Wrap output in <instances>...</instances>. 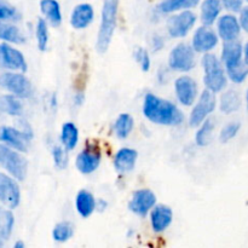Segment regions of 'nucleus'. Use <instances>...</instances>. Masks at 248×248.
Here are the masks:
<instances>
[{"label": "nucleus", "mask_w": 248, "mask_h": 248, "mask_svg": "<svg viewBox=\"0 0 248 248\" xmlns=\"http://www.w3.org/2000/svg\"><path fill=\"white\" fill-rule=\"evenodd\" d=\"M93 9L90 4H79L70 16V24L75 29H84L93 21Z\"/></svg>", "instance_id": "18"}, {"label": "nucleus", "mask_w": 248, "mask_h": 248, "mask_svg": "<svg viewBox=\"0 0 248 248\" xmlns=\"http://www.w3.org/2000/svg\"><path fill=\"white\" fill-rule=\"evenodd\" d=\"M2 1V0H0V2H1Z\"/></svg>", "instance_id": "47"}, {"label": "nucleus", "mask_w": 248, "mask_h": 248, "mask_svg": "<svg viewBox=\"0 0 248 248\" xmlns=\"http://www.w3.org/2000/svg\"><path fill=\"white\" fill-rule=\"evenodd\" d=\"M0 68L27 72V62L18 50L7 44H0Z\"/></svg>", "instance_id": "12"}, {"label": "nucleus", "mask_w": 248, "mask_h": 248, "mask_svg": "<svg viewBox=\"0 0 248 248\" xmlns=\"http://www.w3.org/2000/svg\"><path fill=\"white\" fill-rule=\"evenodd\" d=\"M18 14L15 7L10 6V5L0 4V21H5V19H16Z\"/></svg>", "instance_id": "38"}, {"label": "nucleus", "mask_w": 248, "mask_h": 248, "mask_svg": "<svg viewBox=\"0 0 248 248\" xmlns=\"http://www.w3.org/2000/svg\"><path fill=\"white\" fill-rule=\"evenodd\" d=\"M74 234V228L69 222H62L58 223L55 228H53L52 236L56 241L58 242H65L70 239Z\"/></svg>", "instance_id": "32"}, {"label": "nucleus", "mask_w": 248, "mask_h": 248, "mask_svg": "<svg viewBox=\"0 0 248 248\" xmlns=\"http://www.w3.org/2000/svg\"><path fill=\"white\" fill-rule=\"evenodd\" d=\"M133 128V118L130 114H121L119 115V118L116 119L115 125H114V131H115V135L119 138L124 140V138L127 137L131 133Z\"/></svg>", "instance_id": "30"}, {"label": "nucleus", "mask_w": 248, "mask_h": 248, "mask_svg": "<svg viewBox=\"0 0 248 248\" xmlns=\"http://www.w3.org/2000/svg\"><path fill=\"white\" fill-rule=\"evenodd\" d=\"M218 44V36L208 26H202L195 31L193 38V50L196 52H208Z\"/></svg>", "instance_id": "14"}, {"label": "nucleus", "mask_w": 248, "mask_h": 248, "mask_svg": "<svg viewBox=\"0 0 248 248\" xmlns=\"http://www.w3.org/2000/svg\"><path fill=\"white\" fill-rule=\"evenodd\" d=\"M0 110L12 116H18L23 113V106L18 97L15 94H5L0 97Z\"/></svg>", "instance_id": "25"}, {"label": "nucleus", "mask_w": 248, "mask_h": 248, "mask_svg": "<svg viewBox=\"0 0 248 248\" xmlns=\"http://www.w3.org/2000/svg\"><path fill=\"white\" fill-rule=\"evenodd\" d=\"M169 64L176 72H189L193 69L195 65L193 47L186 44H178L170 53Z\"/></svg>", "instance_id": "5"}, {"label": "nucleus", "mask_w": 248, "mask_h": 248, "mask_svg": "<svg viewBox=\"0 0 248 248\" xmlns=\"http://www.w3.org/2000/svg\"><path fill=\"white\" fill-rule=\"evenodd\" d=\"M36 41H38L39 50L45 51L48 43V29L46 21L43 18H39L36 24Z\"/></svg>", "instance_id": "34"}, {"label": "nucleus", "mask_w": 248, "mask_h": 248, "mask_svg": "<svg viewBox=\"0 0 248 248\" xmlns=\"http://www.w3.org/2000/svg\"><path fill=\"white\" fill-rule=\"evenodd\" d=\"M213 128H215L213 120H211V119L206 120L200 127V130L198 131V133H196V144L200 145V147H205V145L210 144L211 138H212Z\"/></svg>", "instance_id": "31"}, {"label": "nucleus", "mask_w": 248, "mask_h": 248, "mask_svg": "<svg viewBox=\"0 0 248 248\" xmlns=\"http://www.w3.org/2000/svg\"><path fill=\"white\" fill-rule=\"evenodd\" d=\"M247 1H248V0H247Z\"/></svg>", "instance_id": "48"}, {"label": "nucleus", "mask_w": 248, "mask_h": 248, "mask_svg": "<svg viewBox=\"0 0 248 248\" xmlns=\"http://www.w3.org/2000/svg\"><path fill=\"white\" fill-rule=\"evenodd\" d=\"M152 219V227L155 232H162L171 225L173 219V213L169 206L159 205L154 207L150 215Z\"/></svg>", "instance_id": "16"}, {"label": "nucleus", "mask_w": 248, "mask_h": 248, "mask_svg": "<svg viewBox=\"0 0 248 248\" xmlns=\"http://www.w3.org/2000/svg\"><path fill=\"white\" fill-rule=\"evenodd\" d=\"M222 61L225 68L234 67L242 62V45L240 41L235 40L225 41L222 51Z\"/></svg>", "instance_id": "20"}, {"label": "nucleus", "mask_w": 248, "mask_h": 248, "mask_svg": "<svg viewBox=\"0 0 248 248\" xmlns=\"http://www.w3.org/2000/svg\"><path fill=\"white\" fill-rule=\"evenodd\" d=\"M0 167L9 172L17 181H24L28 171L27 160L19 153L14 152L4 144H0Z\"/></svg>", "instance_id": "4"}, {"label": "nucleus", "mask_w": 248, "mask_h": 248, "mask_svg": "<svg viewBox=\"0 0 248 248\" xmlns=\"http://www.w3.org/2000/svg\"><path fill=\"white\" fill-rule=\"evenodd\" d=\"M52 156H53V161H55L56 167H58L60 170H63L67 167L68 156H67V153L64 152L63 148L57 147V145H56V147L52 149Z\"/></svg>", "instance_id": "36"}, {"label": "nucleus", "mask_w": 248, "mask_h": 248, "mask_svg": "<svg viewBox=\"0 0 248 248\" xmlns=\"http://www.w3.org/2000/svg\"><path fill=\"white\" fill-rule=\"evenodd\" d=\"M101 164V152L97 147L87 145L77 157V167L82 174H90Z\"/></svg>", "instance_id": "13"}, {"label": "nucleus", "mask_w": 248, "mask_h": 248, "mask_svg": "<svg viewBox=\"0 0 248 248\" xmlns=\"http://www.w3.org/2000/svg\"><path fill=\"white\" fill-rule=\"evenodd\" d=\"M106 207H107V202L106 201H103V200H98V201H96V208L98 211H104L106 210Z\"/></svg>", "instance_id": "42"}, {"label": "nucleus", "mask_w": 248, "mask_h": 248, "mask_svg": "<svg viewBox=\"0 0 248 248\" xmlns=\"http://www.w3.org/2000/svg\"><path fill=\"white\" fill-rule=\"evenodd\" d=\"M14 215L9 210L0 207V247H2L5 240L10 237L14 228Z\"/></svg>", "instance_id": "28"}, {"label": "nucleus", "mask_w": 248, "mask_h": 248, "mask_svg": "<svg viewBox=\"0 0 248 248\" xmlns=\"http://www.w3.org/2000/svg\"><path fill=\"white\" fill-rule=\"evenodd\" d=\"M227 74L229 75L230 80L236 84L244 81L248 75V64L245 62L239 63V64L234 65V67L227 68Z\"/></svg>", "instance_id": "33"}, {"label": "nucleus", "mask_w": 248, "mask_h": 248, "mask_svg": "<svg viewBox=\"0 0 248 248\" xmlns=\"http://www.w3.org/2000/svg\"><path fill=\"white\" fill-rule=\"evenodd\" d=\"M176 93L177 98L183 106H191L198 94V85L195 80L189 77H181L176 80Z\"/></svg>", "instance_id": "15"}, {"label": "nucleus", "mask_w": 248, "mask_h": 248, "mask_svg": "<svg viewBox=\"0 0 248 248\" xmlns=\"http://www.w3.org/2000/svg\"><path fill=\"white\" fill-rule=\"evenodd\" d=\"M82 99H84V97H82V94L80 93V94H78V97L75 98V102H77V104H81Z\"/></svg>", "instance_id": "44"}, {"label": "nucleus", "mask_w": 248, "mask_h": 248, "mask_svg": "<svg viewBox=\"0 0 248 248\" xmlns=\"http://www.w3.org/2000/svg\"><path fill=\"white\" fill-rule=\"evenodd\" d=\"M153 44H154V45H153V47H154L155 51L160 50V48H161L162 46H164V41H162L161 39L159 38V36H155L154 40H153Z\"/></svg>", "instance_id": "41"}, {"label": "nucleus", "mask_w": 248, "mask_h": 248, "mask_svg": "<svg viewBox=\"0 0 248 248\" xmlns=\"http://www.w3.org/2000/svg\"><path fill=\"white\" fill-rule=\"evenodd\" d=\"M24 247V244L22 241H18L15 244V248H23Z\"/></svg>", "instance_id": "45"}, {"label": "nucleus", "mask_w": 248, "mask_h": 248, "mask_svg": "<svg viewBox=\"0 0 248 248\" xmlns=\"http://www.w3.org/2000/svg\"><path fill=\"white\" fill-rule=\"evenodd\" d=\"M216 108V96L215 92L210 91V90H205V91L201 93L200 99L196 103V106L194 107L193 111L190 114V119H189V123H190L191 127H196V126H200L201 123L205 121V119L215 110Z\"/></svg>", "instance_id": "7"}, {"label": "nucleus", "mask_w": 248, "mask_h": 248, "mask_svg": "<svg viewBox=\"0 0 248 248\" xmlns=\"http://www.w3.org/2000/svg\"><path fill=\"white\" fill-rule=\"evenodd\" d=\"M0 40L12 44H24L26 38L17 27L0 21Z\"/></svg>", "instance_id": "24"}, {"label": "nucleus", "mask_w": 248, "mask_h": 248, "mask_svg": "<svg viewBox=\"0 0 248 248\" xmlns=\"http://www.w3.org/2000/svg\"><path fill=\"white\" fill-rule=\"evenodd\" d=\"M119 0H103L102 7V19L99 26L98 36H97L96 48L98 53H104L108 50L113 39L114 31L116 27L118 17Z\"/></svg>", "instance_id": "2"}, {"label": "nucleus", "mask_w": 248, "mask_h": 248, "mask_svg": "<svg viewBox=\"0 0 248 248\" xmlns=\"http://www.w3.org/2000/svg\"><path fill=\"white\" fill-rule=\"evenodd\" d=\"M40 9L44 16L48 19L53 27H60L62 23V14L61 7L56 0H41Z\"/></svg>", "instance_id": "23"}, {"label": "nucleus", "mask_w": 248, "mask_h": 248, "mask_svg": "<svg viewBox=\"0 0 248 248\" xmlns=\"http://www.w3.org/2000/svg\"><path fill=\"white\" fill-rule=\"evenodd\" d=\"M0 87L7 90L18 98H27L31 94V84L23 74L5 73L0 77Z\"/></svg>", "instance_id": "6"}, {"label": "nucleus", "mask_w": 248, "mask_h": 248, "mask_svg": "<svg viewBox=\"0 0 248 248\" xmlns=\"http://www.w3.org/2000/svg\"><path fill=\"white\" fill-rule=\"evenodd\" d=\"M137 152L130 148H123L116 153L114 157V166L119 173H127L135 169L137 161Z\"/></svg>", "instance_id": "19"}, {"label": "nucleus", "mask_w": 248, "mask_h": 248, "mask_svg": "<svg viewBox=\"0 0 248 248\" xmlns=\"http://www.w3.org/2000/svg\"><path fill=\"white\" fill-rule=\"evenodd\" d=\"M202 67L205 69V81L207 90L212 92H220L227 86V77L219 60L212 53H206L202 57Z\"/></svg>", "instance_id": "3"}, {"label": "nucleus", "mask_w": 248, "mask_h": 248, "mask_svg": "<svg viewBox=\"0 0 248 248\" xmlns=\"http://www.w3.org/2000/svg\"><path fill=\"white\" fill-rule=\"evenodd\" d=\"M75 206L82 218H89L96 210V200L87 190H80L75 199Z\"/></svg>", "instance_id": "22"}, {"label": "nucleus", "mask_w": 248, "mask_h": 248, "mask_svg": "<svg viewBox=\"0 0 248 248\" xmlns=\"http://www.w3.org/2000/svg\"><path fill=\"white\" fill-rule=\"evenodd\" d=\"M21 193L16 182L0 172V202L9 208H16L19 205Z\"/></svg>", "instance_id": "10"}, {"label": "nucleus", "mask_w": 248, "mask_h": 248, "mask_svg": "<svg viewBox=\"0 0 248 248\" xmlns=\"http://www.w3.org/2000/svg\"><path fill=\"white\" fill-rule=\"evenodd\" d=\"M240 31H241V26L235 16L225 15L220 17L218 21V33L224 41L235 40L239 36Z\"/></svg>", "instance_id": "17"}, {"label": "nucleus", "mask_w": 248, "mask_h": 248, "mask_svg": "<svg viewBox=\"0 0 248 248\" xmlns=\"http://www.w3.org/2000/svg\"><path fill=\"white\" fill-rule=\"evenodd\" d=\"M143 114L152 123L157 125L178 126L183 123V114L171 102L148 93L143 103Z\"/></svg>", "instance_id": "1"}, {"label": "nucleus", "mask_w": 248, "mask_h": 248, "mask_svg": "<svg viewBox=\"0 0 248 248\" xmlns=\"http://www.w3.org/2000/svg\"><path fill=\"white\" fill-rule=\"evenodd\" d=\"M240 26L245 31H248V7L241 9V16H240Z\"/></svg>", "instance_id": "40"}, {"label": "nucleus", "mask_w": 248, "mask_h": 248, "mask_svg": "<svg viewBox=\"0 0 248 248\" xmlns=\"http://www.w3.org/2000/svg\"><path fill=\"white\" fill-rule=\"evenodd\" d=\"M240 106H241V98L236 91L230 90V91H227L222 94L219 108L224 114L234 113L240 108Z\"/></svg>", "instance_id": "26"}, {"label": "nucleus", "mask_w": 248, "mask_h": 248, "mask_svg": "<svg viewBox=\"0 0 248 248\" xmlns=\"http://www.w3.org/2000/svg\"><path fill=\"white\" fill-rule=\"evenodd\" d=\"M247 107H248V91H247Z\"/></svg>", "instance_id": "46"}, {"label": "nucleus", "mask_w": 248, "mask_h": 248, "mask_svg": "<svg viewBox=\"0 0 248 248\" xmlns=\"http://www.w3.org/2000/svg\"><path fill=\"white\" fill-rule=\"evenodd\" d=\"M78 138H79V132H78L77 126L73 123H65L62 126V133H61V140L65 149H74L78 143Z\"/></svg>", "instance_id": "29"}, {"label": "nucleus", "mask_w": 248, "mask_h": 248, "mask_svg": "<svg viewBox=\"0 0 248 248\" xmlns=\"http://www.w3.org/2000/svg\"><path fill=\"white\" fill-rule=\"evenodd\" d=\"M245 63L248 64V43L245 46Z\"/></svg>", "instance_id": "43"}, {"label": "nucleus", "mask_w": 248, "mask_h": 248, "mask_svg": "<svg viewBox=\"0 0 248 248\" xmlns=\"http://www.w3.org/2000/svg\"><path fill=\"white\" fill-rule=\"evenodd\" d=\"M240 127H241V125H240L239 123L228 124V125L223 128L222 132H220V137H219L220 142L227 143V142H229L230 140H232V138L237 135Z\"/></svg>", "instance_id": "35"}, {"label": "nucleus", "mask_w": 248, "mask_h": 248, "mask_svg": "<svg viewBox=\"0 0 248 248\" xmlns=\"http://www.w3.org/2000/svg\"><path fill=\"white\" fill-rule=\"evenodd\" d=\"M156 202V196L149 189H140L133 193L132 199L128 203L131 212L140 217H145Z\"/></svg>", "instance_id": "11"}, {"label": "nucleus", "mask_w": 248, "mask_h": 248, "mask_svg": "<svg viewBox=\"0 0 248 248\" xmlns=\"http://www.w3.org/2000/svg\"><path fill=\"white\" fill-rule=\"evenodd\" d=\"M200 0H165L159 5V10L165 14L179 11V10L193 9L198 6Z\"/></svg>", "instance_id": "27"}, {"label": "nucleus", "mask_w": 248, "mask_h": 248, "mask_svg": "<svg viewBox=\"0 0 248 248\" xmlns=\"http://www.w3.org/2000/svg\"><path fill=\"white\" fill-rule=\"evenodd\" d=\"M135 58L140 65V69L143 72H148L150 69V57H149V53L145 48H137L135 52Z\"/></svg>", "instance_id": "37"}, {"label": "nucleus", "mask_w": 248, "mask_h": 248, "mask_svg": "<svg viewBox=\"0 0 248 248\" xmlns=\"http://www.w3.org/2000/svg\"><path fill=\"white\" fill-rule=\"evenodd\" d=\"M222 4L220 0H203L201 4V22L203 26H212L219 16Z\"/></svg>", "instance_id": "21"}, {"label": "nucleus", "mask_w": 248, "mask_h": 248, "mask_svg": "<svg viewBox=\"0 0 248 248\" xmlns=\"http://www.w3.org/2000/svg\"><path fill=\"white\" fill-rule=\"evenodd\" d=\"M222 2L225 9L232 12L241 11L242 5H244V0H222Z\"/></svg>", "instance_id": "39"}, {"label": "nucleus", "mask_w": 248, "mask_h": 248, "mask_svg": "<svg viewBox=\"0 0 248 248\" xmlns=\"http://www.w3.org/2000/svg\"><path fill=\"white\" fill-rule=\"evenodd\" d=\"M33 135L27 133L22 130H16L14 127L0 128V142L5 143L7 147L16 149L17 152L26 153L28 150V142L31 140Z\"/></svg>", "instance_id": "8"}, {"label": "nucleus", "mask_w": 248, "mask_h": 248, "mask_svg": "<svg viewBox=\"0 0 248 248\" xmlns=\"http://www.w3.org/2000/svg\"><path fill=\"white\" fill-rule=\"evenodd\" d=\"M196 16L190 11H183L179 15L170 17L167 21V31L172 38H183L195 24Z\"/></svg>", "instance_id": "9"}]
</instances>
